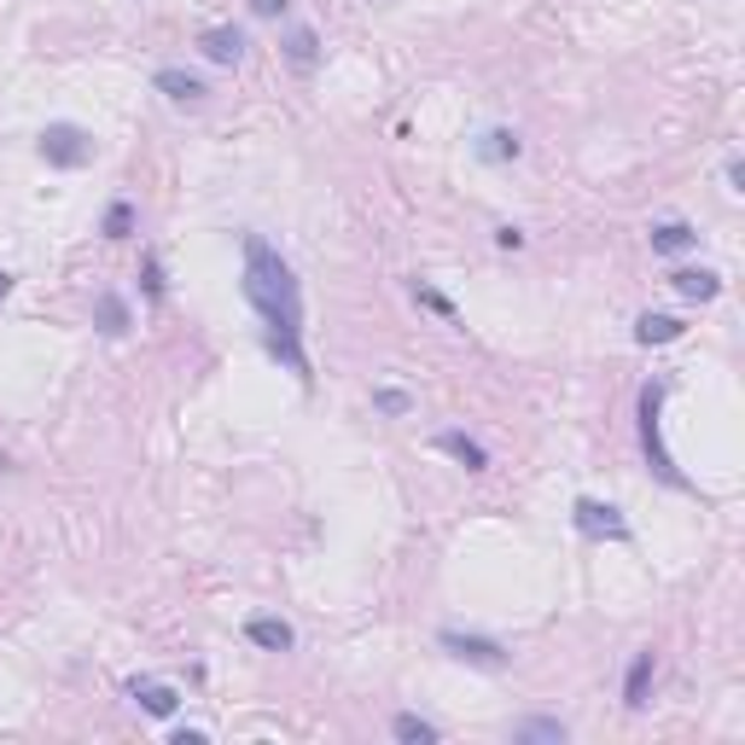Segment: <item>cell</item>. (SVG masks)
I'll list each match as a JSON object with an SVG mask.
<instances>
[{
    "label": "cell",
    "mask_w": 745,
    "mask_h": 745,
    "mask_svg": "<svg viewBox=\"0 0 745 745\" xmlns=\"http://www.w3.org/2000/svg\"><path fill=\"white\" fill-rule=\"evenodd\" d=\"M245 303L257 309V321L268 332V350H275L291 373L309 385V355H303V286L291 275V262L268 245L262 234H245Z\"/></svg>",
    "instance_id": "cell-1"
},
{
    "label": "cell",
    "mask_w": 745,
    "mask_h": 745,
    "mask_svg": "<svg viewBox=\"0 0 745 745\" xmlns=\"http://www.w3.org/2000/svg\"><path fill=\"white\" fill-rule=\"evenodd\" d=\"M664 396H670V379H652V385H641V455H646V472H652L659 484L682 489V495H699V484L687 478L682 466H675V455L664 448V425H659Z\"/></svg>",
    "instance_id": "cell-2"
},
{
    "label": "cell",
    "mask_w": 745,
    "mask_h": 745,
    "mask_svg": "<svg viewBox=\"0 0 745 745\" xmlns=\"http://www.w3.org/2000/svg\"><path fill=\"white\" fill-rule=\"evenodd\" d=\"M571 525L589 541H629V518L612 501H594V495H582V501L571 507Z\"/></svg>",
    "instance_id": "cell-3"
},
{
    "label": "cell",
    "mask_w": 745,
    "mask_h": 745,
    "mask_svg": "<svg viewBox=\"0 0 745 745\" xmlns=\"http://www.w3.org/2000/svg\"><path fill=\"white\" fill-rule=\"evenodd\" d=\"M41 157L59 164V169H82L87 157H94V146H87V134L76 123H48L41 128Z\"/></svg>",
    "instance_id": "cell-4"
},
{
    "label": "cell",
    "mask_w": 745,
    "mask_h": 745,
    "mask_svg": "<svg viewBox=\"0 0 745 745\" xmlns=\"http://www.w3.org/2000/svg\"><path fill=\"white\" fill-rule=\"evenodd\" d=\"M437 646L448 652V659L478 664V670H501V664H507V646H501V641H489V635H461V629H443Z\"/></svg>",
    "instance_id": "cell-5"
},
{
    "label": "cell",
    "mask_w": 745,
    "mask_h": 745,
    "mask_svg": "<svg viewBox=\"0 0 745 745\" xmlns=\"http://www.w3.org/2000/svg\"><path fill=\"white\" fill-rule=\"evenodd\" d=\"M198 53H205L210 64H239L245 59V35L234 24H210V30H198Z\"/></svg>",
    "instance_id": "cell-6"
},
{
    "label": "cell",
    "mask_w": 745,
    "mask_h": 745,
    "mask_svg": "<svg viewBox=\"0 0 745 745\" xmlns=\"http://www.w3.org/2000/svg\"><path fill=\"white\" fill-rule=\"evenodd\" d=\"M652 670H659V659H652V646H646V652H635V659H629V675H623V705H629V711H641V705H646Z\"/></svg>",
    "instance_id": "cell-7"
},
{
    "label": "cell",
    "mask_w": 745,
    "mask_h": 745,
    "mask_svg": "<svg viewBox=\"0 0 745 745\" xmlns=\"http://www.w3.org/2000/svg\"><path fill=\"white\" fill-rule=\"evenodd\" d=\"M245 635H251V646H262V652H291V646H298V635H291L286 618H251V623H245Z\"/></svg>",
    "instance_id": "cell-8"
},
{
    "label": "cell",
    "mask_w": 745,
    "mask_h": 745,
    "mask_svg": "<svg viewBox=\"0 0 745 745\" xmlns=\"http://www.w3.org/2000/svg\"><path fill=\"white\" fill-rule=\"evenodd\" d=\"M670 286L682 291L687 303H711L716 291H722V275H711V268H675V275H670Z\"/></svg>",
    "instance_id": "cell-9"
},
{
    "label": "cell",
    "mask_w": 745,
    "mask_h": 745,
    "mask_svg": "<svg viewBox=\"0 0 745 745\" xmlns=\"http://www.w3.org/2000/svg\"><path fill=\"white\" fill-rule=\"evenodd\" d=\"M128 693L141 699V711H146V716H175V705H180V693H175V687H164V682H146V675H134V682H128Z\"/></svg>",
    "instance_id": "cell-10"
},
{
    "label": "cell",
    "mask_w": 745,
    "mask_h": 745,
    "mask_svg": "<svg viewBox=\"0 0 745 745\" xmlns=\"http://www.w3.org/2000/svg\"><path fill=\"white\" fill-rule=\"evenodd\" d=\"M152 82H157V94H169L175 105H198V100H205V82L187 76V71H175V64H164Z\"/></svg>",
    "instance_id": "cell-11"
},
{
    "label": "cell",
    "mask_w": 745,
    "mask_h": 745,
    "mask_svg": "<svg viewBox=\"0 0 745 745\" xmlns=\"http://www.w3.org/2000/svg\"><path fill=\"white\" fill-rule=\"evenodd\" d=\"M693 245H699L693 221H659V228H652V251L659 257H682V251H693Z\"/></svg>",
    "instance_id": "cell-12"
},
{
    "label": "cell",
    "mask_w": 745,
    "mask_h": 745,
    "mask_svg": "<svg viewBox=\"0 0 745 745\" xmlns=\"http://www.w3.org/2000/svg\"><path fill=\"white\" fill-rule=\"evenodd\" d=\"M437 448H443V455H455L466 472H484V466H489L484 443H478V437H466V432H437Z\"/></svg>",
    "instance_id": "cell-13"
},
{
    "label": "cell",
    "mask_w": 745,
    "mask_h": 745,
    "mask_svg": "<svg viewBox=\"0 0 745 745\" xmlns=\"http://www.w3.org/2000/svg\"><path fill=\"white\" fill-rule=\"evenodd\" d=\"M513 739L518 745H566V722H559V716H525L513 728Z\"/></svg>",
    "instance_id": "cell-14"
},
{
    "label": "cell",
    "mask_w": 745,
    "mask_h": 745,
    "mask_svg": "<svg viewBox=\"0 0 745 745\" xmlns=\"http://www.w3.org/2000/svg\"><path fill=\"white\" fill-rule=\"evenodd\" d=\"M280 48H286V59L298 64V71H314V59H321V35H314L309 24H291Z\"/></svg>",
    "instance_id": "cell-15"
},
{
    "label": "cell",
    "mask_w": 745,
    "mask_h": 745,
    "mask_svg": "<svg viewBox=\"0 0 745 745\" xmlns=\"http://www.w3.org/2000/svg\"><path fill=\"white\" fill-rule=\"evenodd\" d=\"M94 327L105 338H123L128 332V303L117 298V291H100V298H94Z\"/></svg>",
    "instance_id": "cell-16"
},
{
    "label": "cell",
    "mask_w": 745,
    "mask_h": 745,
    "mask_svg": "<svg viewBox=\"0 0 745 745\" xmlns=\"http://www.w3.org/2000/svg\"><path fill=\"white\" fill-rule=\"evenodd\" d=\"M687 327L682 321H675V314H641V321H635V344H675V338H682Z\"/></svg>",
    "instance_id": "cell-17"
},
{
    "label": "cell",
    "mask_w": 745,
    "mask_h": 745,
    "mask_svg": "<svg viewBox=\"0 0 745 745\" xmlns=\"http://www.w3.org/2000/svg\"><path fill=\"white\" fill-rule=\"evenodd\" d=\"M391 734H396L402 745H437V722H425V716H414V711H402V716L391 722Z\"/></svg>",
    "instance_id": "cell-18"
},
{
    "label": "cell",
    "mask_w": 745,
    "mask_h": 745,
    "mask_svg": "<svg viewBox=\"0 0 745 745\" xmlns=\"http://www.w3.org/2000/svg\"><path fill=\"white\" fill-rule=\"evenodd\" d=\"M478 152L489 157V164H507V157H518V134H513V128H489Z\"/></svg>",
    "instance_id": "cell-19"
},
{
    "label": "cell",
    "mask_w": 745,
    "mask_h": 745,
    "mask_svg": "<svg viewBox=\"0 0 745 745\" xmlns=\"http://www.w3.org/2000/svg\"><path fill=\"white\" fill-rule=\"evenodd\" d=\"M100 234H105V239H128V234H134V205H128V198H117V205L105 210Z\"/></svg>",
    "instance_id": "cell-20"
},
{
    "label": "cell",
    "mask_w": 745,
    "mask_h": 745,
    "mask_svg": "<svg viewBox=\"0 0 745 745\" xmlns=\"http://www.w3.org/2000/svg\"><path fill=\"white\" fill-rule=\"evenodd\" d=\"M414 298H420L425 309H437V314H443V321H455V303H448V298H443V291H432V286H420V280H414Z\"/></svg>",
    "instance_id": "cell-21"
},
{
    "label": "cell",
    "mask_w": 745,
    "mask_h": 745,
    "mask_svg": "<svg viewBox=\"0 0 745 745\" xmlns=\"http://www.w3.org/2000/svg\"><path fill=\"white\" fill-rule=\"evenodd\" d=\"M141 280H146V298H164V268H157V257L141 262Z\"/></svg>",
    "instance_id": "cell-22"
},
{
    "label": "cell",
    "mask_w": 745,
    "mask_h": 745,
    "mask_svg": "<svg viewBox=\"0 0 745 745\" xmlns=\"http://www.w3.org/2000/svg\"><path fill=\"white\" fill-rule=\"evenodd\" d=\"M373 402H379L385 414H408V396H402V391H379Z\"/></svg>",
    "instance_id": "cell-23"
},
{
    "label": "cell",
    "mask_w": 745,
    "mask_h": 745,
    "mask_svg": "<svg viewBox=\"0 0 745 745\" xmlns=\"http://www.w3.org/2000/svg\"><path fill=\"white\" fill-rule=\"evenodd\" d=\"M286 7H291V0H251L257 18H286Z\"/></svg>",
    "instance_id": "cell-24"
},
{
    "label": "cell",
    "mask_w": 745,
    "mask_h": 745,
    "mask_svg": "<svg viewBox=\"0 0 745 745\" xmlns=\"http://www.w3.org/2000/svg\"><path fill=\"white\" fill-rule=\"evenodd\" d=\"M495 245H501V251H518V245H525V234H518V228H495Z\"/></svg>",
    "instance_id": "cell-25"
},
{
    "label": "cell",
    "mask_w": 745,
    "mask_h": 745,
    "mask_svg": "<svg viewBox=\"0 0 745 745\" xmlns=\"http://www.w3.org/2000/svg\"><path fill=\"white\" fill-rule=\"evenodd\" d=\"M12 286H18V280L7 275V268H0V303H7V298H12Z\"/></svg>",
    "instance_id": "cell-26"
}]
</instances>
